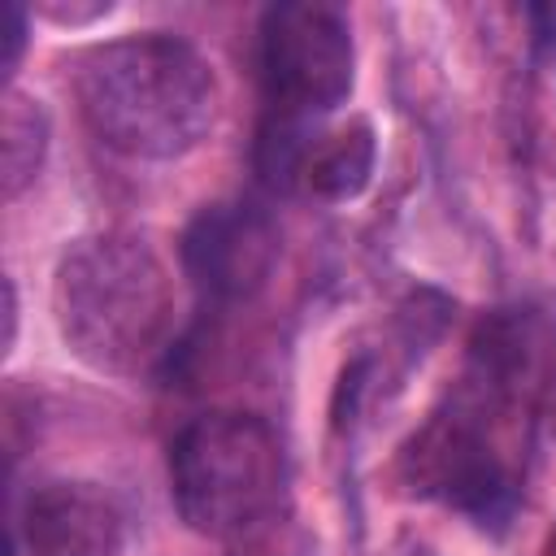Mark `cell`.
I'll use <instances>...</instances> for the list:
<instances>
[{"mask_svg":"<svg viewBox=\"0 0 556 556\" xmlns=\"http://www.w3.org/2000/svg\"><path fill=\"white\" fill-rule=\"evenodd\" d=\"M178 517L204 539H248L282 504L287 452L256 413L217 408L191 417L169 443Z\"/></svg>","mask_w":556,"mask_h":556,"instance_id":"3957f363","label":"cell"},{"mask_svg":"<svg viewBox=\"0 0 556 556\" xmlns=\"http://www.w3.org/2000/svg\"><path fill=\"white\" fill-rule=\"evenodd\" d=\"M261 87L269 122L304 126L352 96V26L334 4L287 0L261 17Z\"/></svg>","mask_w":556,"mask_h":556,"instance_id":"5b68a950","label":"cell"},{"mask_svg":"<svg viewBox=\"0 0 556 556\" xmlns=\"http://www.w3.org/2000/svg\"><path fill=\"white\" fill-rule=\"evenodd\" d=\"M539 408H543V417H547V426H552V434H556V374L543 382V395H539Z\"/></svg>","mask_w":556,"mask_h":556,"instance_id":"4fadbf2b","label":"cell"},{"mask_svg":"<svg viewBox=\"0 0 556 556\" xmlns=\"http://www.w3.org/2000/svg\"><path fill=\"white\" fill-rule=\"evenodd\" d=\"M22 48H26V9L22 4H4V78L17 70L22 61Z\"/></svg>","mask_w":556,"mask_h":556,"instance_id":"30bf717a","label":"cell"},{"mask_svg":"<svg viewBox=\"0 0 556 556\" xmlns=\"http://www.w3.org/2000/svg\"><path fill=\"white\" fill-rule=\"evenodd\" d=\"M78 109L96 139L135 161L191 152L217 117V74L178 35L148 30L91 48L74 74Z\"/></svg>","mask_w":556,"mask_h":556,"instance_id":"6da1fadb","label":"cell"},{"mask_svg":"<svg viewBox=\"0 0 556 556\" xmlns=\"http://www.w3.org/2000/svg\"><path fill=\"white\" fill-rule=\"evenodd\" d=\"M52 308L74 356L104 374H148L165 361L178 326L174 278L130 230L74 239L52 278Z\"/></svg>","mask_w":556,"mask_h":556,"instance_id":"7a4b0ae2","label":"cell"},{"mask_svg":"<svg viewBox=\"0 0 556 556\" xmlns=\"http://www.w3.org/2000/svg\"><path fill=\"white\" fill-rule=\"evenodd\" d=\"M182 274L213 304L252 300L278 265V226L265 208L222 200L204 204L182 230Z\"/></svg>","mask_w":556,"mask_h":556,"instance_id":"8992f818","label":"cell"},{"mask_svg":"<svg viewBox=\"0 0 556 556\" xmlns=\"http://www.w3.org/2000/svg\"><path fill=\"white\" fill-rule=\"evenodd\" d=\"M543 556H556V526H552V534H547V547H543Z\"/></svg>","mask_w":556,"mask_h":556,"instance_id":"5bb4252c","label":"cell"},{"mask_svg":"<svg viewBox=\"0 0 556 556\" xmlns=\"http://www.w3.org/2000/svg\"><path fill=\"white\" fill-rule=\"evenodd\" d=\"M30 556H122L126 521L96 482H43L22 508Z\"/></svg>","mask_w":556,"mask_h":556,"instance_id":"52a82bcc","label":"cell"},{"mask_svg":"<svg viewBox=\"0 0 556 556\" xmlns=\"http://www.w3.org/2000/svg\"><path fill=\"white\" fill-rule=\"evenodd\" d=\"M374 161H378L374 126L365 117H352L348 126L313 135L304 143V156L295 165V182L308 195L339 204V200H352V195L365 191V182L374 174Z\"/></svg>","mask_w":556,"mask_h":556,"instance_id":"ba28073f","label":"cell"},{"mask_svg":"<svg viewBox=\"0 0 556 556\" xmlns=\"http://www.w3.org/2000/svg\"><path fill=\"white\" fill-rule=\"evenodd\" d=\"M513 404V395L465 378L447 408L430 413V421L404 443L400 482L413 495L439 500L478 526L504 530L521 500L517 460L504 447Z\"/></svg>","mask_w":556,"mask_h":556,"instance_id":"277c9868","label":"cell"},{"mask_svg":"<svg viewBox=\"0 0 556 556\" xmlns=\"http://www.w3.org/2000/svg\"><path fill=\"white\" fill-rule=\"evenodd\" d=\"M13 339H17V287L13 278H4V352L13 348Z\"/></svg>","mask_w":556,"mask_h":556,"instance_id":"7c38bea8","label":"cell"},{"mask_svg":"<svg viewBox=\"0 0 556 556\" xmlns=\"http://www.w3.org/2000/svg\"><path fill=\"white\" fill-rule=\"evenodd\" d=\"M113 4H91V9H78V4H70V9H61V4H43V13L48 17H56V22H91V17H104Z\"/></svg>","mask_w":556,"mask_h":556,"instance_id":"8fae6325","label":"cell"},{"mask_svg":"<svg viewBox=\"0 0 556 556\" xmlns=\"http://www.w3.org/2000/svg\"><path fill=\"white\" fill-rule=\"evenodd\" d=\"M0 148H4V195L13 200L26 182H35L43 152H48V117L22 91L4 96V143Z\"/></svg>","mask_w":556,"mask_h":556,"instance_id":"9c48e42d","label":"cell"}]
</instances>
